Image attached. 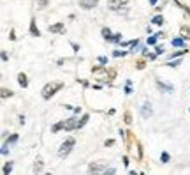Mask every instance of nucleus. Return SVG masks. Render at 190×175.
<instances>
[{"label": "nucleus", "instance_id": "4468645a", "mask_svg": "<svg viewBox=\"0 0 190 175\" xmlns=\"http://www.w3.org/2000/svg\"><path fill=\"white\" fill-rule=\"evenodd\" d=\"M102 37L106 39V41H111V37H113V36H111V30H109L108 27L102 28Z\"/></svg>", "mask_w": 190, "mask_h": 175}, {"label": "nucleus", "instance_id": "bb28decb", "mask_svg": "<svg viewBox=\"0 0 190 175\" xmlns=\"http://www.w3.org/2000/svg\"><path fill=\"white\" fill-rule=\"evenodd\" d=\"M183 53H187V50H180V51H174V53H172V57H178V55H183Z\"/></svg>", "mask_w": 190, "mask_h": 175}, {"label": "nucleus", "instance_id": "ddd939ff", "mask_svg": "<svg viewBox=\"0 0 190 175\" xmlns=\"http://www.w3.org/2000/svg\"><path fill=\"white\" fill-rule=\"evenodd\" d=\"M180 36H181L183 39H190V27L183 25V27L180 28Z\"/></svg>", "mask_w": 190, "mask_h": 175}, {"label": "nucleus", "instance_id": "cd10ccee", "mask_svg": "<svg viewBox=\"0 0 190 175\" xmlns=\"http://www.w3.org/2000/svg\"><path fill=\"white\" fill-rule=\"evenodd\" d=\"M113 55L114 57H123V55H127V51H114Z\"/></svg>", "mask_w": 190, "mask_h": 175}, {"label": "nucleus", "instance_id": "6e6552de", "mask_svg": "<svg viewBox=\"0 0 190 175\" xmlns=\"http://www.w3.org/2000/svg\"><path fill=\"white\" fill-rule=\"evenodd\" d=\"M30 34H32L34 37H39V36H41V30H39L37 25H35V18L30 19Z\"/></svg>", "mask_w": 190, "mask_h": 175}, {"label": "nucleus", "instance_id": "9b49d317", "mask_svg": "<svg viewBox=\"0 0 190 175\" xmlns=\"http://www.w3.org/2000/svg\"><path fill=\"white\" fill-rule=\"evenodd\" d=\"M18 83L23 87V89L28 87V80H27V74H25V73H19L18 74Z\"/></svg>", "mask_w": 190, "mask_h": 175}, {"label": "nucleus", "instance_id": "7ed1b4c3", "mask_svg": "<svg viewBox=\"0 0 190 175\" xmlns=\"http://www.w3.org/2000/svg\"><path fill=\"white\" fill-rule=\"evenodd\" d=\"M76 145V140L74 138H67L62 145H60V150H58V156L60 157H67V156L71 154V150H72V147Z\"/></svg>", "mask_w": 190, "mask_h": 175}, {"label": "nucleus", "instance_id": "a878e982", "mask_svg": "<svg viewBox=\"0 0 190 175\" xmlns=\"http://www.w3.org/2000/svg\"><path fill=\"white\" fill-rule=\"evenodd\" d=\"M125 122H127V124H130V122H132V117H130V113H129V112L125 113Z\"/></svg>", "mask_w": 190, "mask_h": 175}, {"label": "nucleus", "instance_id": "f8f14e48", "mask_svg": "<svg viewBox=\"0 0 190 175\" xmlns=\"http://www.w3.org/2000/svg\"><path fill=\"white\" fill-rule=\"evenodd\" d=\"M42 166H44V161H42L41 157H37V159H35V163H34V172H35V174L42 172Z\"/></svg>", "mask_w": 190, "mask_h": 175}, {"label": "nucleus", "instance_id": "dca6fc26", "mask_svg": "<svg viewBox=\"0 0 190 175\" xmlns=\"http://www.w3.org/2000/svg\"><path fill=\"white\" fill-rule=\"evenodd\" d=\"M88 118H90L88 115H83V117H81V120H79V126H77V129H79V127H83V126H85V124L88 122Z\"/></svg>", "mask_w": 190, "mask_h": 175}, {"label": "nucleus", "instance_id": "f03ea898", "mask_svg": "<svg viewBox=\"0 0 190 175\" xmlns=\"http://www.w3.org/2000/svg\"><path fill=\"white\" fill-rule=\"evenodd\" d=\"M62 87H63V83H62V81H51V83L44 85V89H42V97H44V99L53 97L58 90L62 89Z\"/></svg>", "mask_w": 190, "mask_h": 175}, {"label": "nucleus", "instance_id": "f3484780", "mask_svg": "<svg viewBox=\"0 0 190 175\" xmlns=\"http://www.w3.org/2000/svg\"><path fill=\"white\" fill-rule=\"evenodd\" d=\"M153 23H155V25H162V23H164V16H160V14L155 16V18H153Z\"/></svg>", "mask_w": 190, "mask_h": 175}, {"label": "nucleus", "instance_id": "2f4dec72", "mask_svg": "<svg viewBox=\"0 0 190 175\" xmlns=\"http://www.w3.org/2000/svg\"><path fill=\"white\" fill-rule=\"evenodd\" d=\"M160 53H164V48L162 46H157V55H160Z\"/></svg>", "mask_w": 190, "mask_h": 175}, {"label": "nucleus", "instance_id": "b1692460", "mask_svg": "<svg viewBox=\"0 0 190 175\" xmlns=\"http://www.w3.org/2000/svg\"><path fill=\"white\" fill-rule=\"evenodd\" d=\"M157 39H158V34H157V36H153V37H148V44H155V42H157Z\"/></svg>", "mask_w": 190, "mask_h": 175}, {"label": "nucleus", "instance_id": "39448f33", "mask_svg": "<svg viewBox=\"0 0 190 175\" xmlns=\"http://www.w3.org/2000/svg\"><path fill=\"white\" fill-rule=\"evenodd\" d=\"M127 2H129V0H108V7H109L111 11H118V9H122Z\"/></svg>", "mask_w": 190, "mask_h": 175}, {"label": "nucleus", "instance_id": "473e14b6", "mask_svg": "<svg viewBox=\"0 0 190 175\" xmlns=\"http://www.w3.org/2000/svg\"><path fill=\"white\" fill-rule=\"evenodd\" d=\"M150 2H152V4H157V0H150Z\"/></svg>", "mask_w": 190, "mask_h": 175}, {"label": "nucleus", "instance_id": "4be33fe9", "mask_svg": "<svg viewBox=\"0 0 190 175\" xmlns=\"http://www.w3.org/2000/svg\"><path fill=\"white\" fill-rule=\"evenodd\" d=\"M160 161H162V163H167V161H169V154H167V152H162V156H160Z\"/></svg>", "mask_w": 190, "mask_h": 175}, {"label": "nucleus", "instance_id": "0eeeda50", "mask_svg": "<svg viewBox=\"0 0 190 175\" xmlns=\"http://www.w3.org/2000/svg\"><path fill=\"white\" fill-rule=\"evenodd\" d=\"M99 4V0H79V7H83V9H94L95 5Z\"/></svg>", "mask_w": 190, "mask_h": 175}, {"label": "nucleus", "instance_id": "6ab92c4d", "mask_svg": "<svg viewBox=\"0 0 190 175\" xmlns=\"http://www.w3.org/2000/svg\"><path fill=\"white\" fill-rule=\"evenodd\" d=\"M172 44H174V46H183V37H176V39H172Z\"/></svg>", "mask_w": 190, "mask_h": 175}, {"label": "nucleus", "instance_id": "1a4fd4ad", "mask_svg": "<svg viewBox=\"0 0 190 175\" xmlns=\"http://www.w3.org/2000/svg\"><path fill=\"white\" fill-rule=\"evenodd\" d=\"M157 87H158L160 90H166V92H172V90H174V87H172V85L164 83V81H160V80H157Z\"/></svg>", "mask_w": 190, "mask_h": 175}, {"label": "nucleus", "instance_id": "c756f323", "mask_svg": "<svg viewBox=\"0 0 190 175\" xmlns=\"http://www.w3.org/2000/svg\"><path fill=\"white\" fill-rule=\"evenodd\" d=\"M104 145H106V147H111V145H114V140H106Z\"/></svg>", "mask_w": 190, "mask_h": 175}, {"label": "nucleus", "instance_id": "5701e85b", "mask_svg": "<svg viewBox=\"0 0 190 175\" xmlns=\"http://www.w3.org/2000/svg\"><path fill=\"white\" fill-rule=\"evenodd\" d=\"M11 170H13V165H11V163H7V165L4 166V174H9Z\"/></svg>", "mask_w": 190, "mask_h": 175}, {"label": "nucleus", "instance_id": "c85d7f7f", "mask_svg": "<svg viewBox=\"0 0 190 175\" xmlns=\"http://www.w3.org/2000/svg\"><path fill=\"white\" fill-rule=\"evenodd\" d=\"M120 36H122V34H114L113 37H111V41H113V42H118V41H120Z\"/></svg>", "mask_w": 190, "mask_h": 175}, {"label": "nucleus", "instance_id": "f257e3e1", "mask_svg": "<svg viewBox=\"0 0 190 175\" xmlns=\"http://www.w3.org/2000/svg\"><path fill=\"white\" fill-rule=\"evenodd\" d=\"M77 126H79V120H77L76 117H71V118H65V120L55 124V126L51 127V131H53V133H57V131H60V129L72 131V129H77Z\"/></svg>", "mask_w": 190, "mask_h": 175}, {"label": "nucleus", "instance_id": "20e7f679", "mask_svg": "<svg viewBox=\"0 0 190 175\" xmlns=\"http://www.w3.org/2000/svg\"><path fill=\"white\" fill-rule=\"evenodd\" d=\"M48 30H49L51 34H65V25H63L62 21H58L55 25H49Z\"/></svg>", "mask_w": 190, "mask_h": 175}, {"label": "nucleus", "instance_id": "423d86ee", "mask_svg": "<svg viewBox=\"0 0 190 175\" xmlns=\"http://www.w3.org/2000/svg\"><path fill=\"white\" fill-rule=\"evenodd\" d=\"M153 113V108H152V104L146 101L143 106H141V115H143V118H148V117H152Z\"/></svg>", "mask_w": 190, "mask_h": 175}, {"label": "nucleus", "instance_id": "aec40b11", "mask_svg": "<svg viewBox=\"0 0 190 175\" xmlns=\"http://www.w3.org/2000/svg\"><path fill=\"white\" fill-rule=\"evenodd\" d=\"M180 64H181V60H180V58H178V60H171V62H167V66H169V67H176V66H180Z\"/></svg>", "mask_w": 190, "mask_h": 175}, {"label": "nucleus", "instance_id": "393cba45", "mask_svg": "<svg viewBox=\"0 0 190 175\" xmlns=\"http://www.w3.org/2000/svg\"><path fill=\"white\" fill-rule=\"evenodd\" d=\"M18 140V135H13V136H9V140H7V143H14Z\"/></svg>", "mask_w": 190, "mask_h": 175}, {"label": "nucleus", "instance_id": "2eb2a0df", "mask_svg": "<svg viewBox=\"0 0 190 175\" xmlns=\"http://www.w3.org/2000/svg\"><path fill=\"white\" fill-rule=\"evenodd\" d=\"M0 96H2V99H5V97H11V96H13V90L2 89V90H0Z\"/></svg>", "mask_w": 190, "mask_h": 175}, {"label": "nucleus", "instance_id": "412c9836", "mask_svg": "<svg viewBox=\"0 0 190 175\" xmlns=\"http://www.w3.org/2000/svg\"><path fill=\"white\" fill-rule=\"evenodd\" d=\"M144 66H146L144 60H137V62H136V67H137V69H144Z\"/></svg>", "mask_w": 190, "mask_h": 175}, {"label": "nucleus", "instance_id": "a211bd4d", "mask_svg": "<svg viewBox=\"0 0 190 175\" xmlns=\"http://www.w3.org/2000/svg\"><path fill=\"white\" fill-rule=\"evenodd\" d=\"M48 4H49V0H37V5L41 9H44V7H48Z\"/></svg>", "mask_w": 190, "mask_h": 175}, {"label": "nucleus", "instance_id": "7c9ffc66", "mask_svg": "<svg viewBox=\"0 0 190 175\" xmlns=\"http://www.w3.org/2000/svg\"><path fill=\"white\" fill-rule=\"evenodd\" d=\"M99 62L104 66V64H108V58H106V57H99Z\"/></svg>", "mask_w": 190, "mask_h": 175}, {"label": "nucleus", "instance_id": "9d476101", "mask_svg": "<svg viewBox=\"0 0 190 175\" xmlns=\"http://www.w3.org/2000/svg\"><path fill=\"white\" fill-rule=\"evenodd\" d=\"M108 168L104 166V165H90V168H88V172H92V174H99V172H106Z\"/></svg>", "mask_w": 190, "mask_h": 175}]
</instances>
